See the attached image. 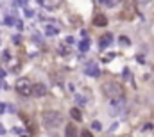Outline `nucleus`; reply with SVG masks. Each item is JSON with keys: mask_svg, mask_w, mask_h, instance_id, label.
I'll use <instances>...</instances> for the list:
<instances>
[{"mask_svg": "<svg viewBox=\"0 0 154 137\" xmlns=\"http://www.w3.org/2000/svg\"><path fill=\"white\" fill-rule=\"evenodd\" d=\"M14 25L21 30V29H24V23H21V20H14Z\"/></svg>", "mask_w": 154, "mask_h": 137, "instance_id": "obj_21", "label": "nucleus"}, {"mask_svg": "<svg viewBox=\"0 0 154 137\" xmlns=\"http://www.w3.org/2000/svg\"><path fill=\"white\" fill-rule=\"evenodd\" d=\"M32 95H34L36 98L47 96V95H49V87H47L45 84H41V82H38V84H32Z\"/></svg>", "mask_w": 154, "mask_h": 137, "instance_id": "obj_4", "label": "nucleus"}, {"mask_svg": "<svg viewBox=\"0 0 154 137\" xmlns=\"http://www.w3.org/2000/svg\"><path fill=\"white\" fill-rule=\"evenodd\" d=\"M111 34H106V36H102L100 37V41H99V47L100 48H106V47H109V43H111Z\"/></svg>", "mask_w": 154, "mask_h": 137, "instance_id": "obj_11", "label": "nucleus"}, {"mask_svg": "<svg viewBox=\"0 0 154 137\" xmlns=\"http://www.w3.org/2000/svg\"><path fill=\"white\" fill-rule=\"evenodd\" d=\"M124 78H125V80H129V78H131V77H129V70H127V68L124 70Z\"/></svg>", "mask_w": 154, "mask_h": 137, "instance_id": "obj_25", "label": "nucleus"}, {"mask_svg": "<svg viewBox=\"0 0 154 137\" xmlns=\"http://www.w3.org/2000/svg\"><path fill=\"white\" fill-rule=\"evenodd\" d=\"M86 75H90V77H100L99 66H97L95 62H88V64H86Z\"/></svg>", "mask_w": 154, "mask_h": 137, "instance_id": "obj_6", "label": "nucleus"}, {"mask_svg": "<svg viewBox=\"0 0 154 137\" xmlns=\"http://www.w3.org/2000/svg\"><path fill=\"white\" fill-rule=\"evenodd\" d=\"M136 4H140V6H145V4H149V0H135Z\"/></svg>", "mask_w": 154, "mask_h": 137, "instance_id": "obj_24", "label": "nucleus"}, {"mask_svg": "<svg viewBox=\"0 0 154 137\" xmlns=\"http://www.w3.org/2000/svg\"><path fill=\"white\" fill-rule=\"evenodd\" d=\"M4 23L6 25H14V16H6L4 18Z\"/></svg>", "mask_w": 154, "mask_h": 137, "instance_id": "obj_15", "label": "nucleus"}, {"mask_svg": "<svg viewBox=\"0 0 154 137\" xmlns=\"http://www.w3.org/2000/svg\"><path fill=\"white\" fill-rule=\"evenodd\" d=\"M64 130H67L64 132V137H77V126L74 123H68Z\"/></svg>", "mask_w": 154, "mask_h": 137, "instance_id": "obj_9", "label": "nucleus"}, {"mask_svg": "<svg viewBox=\"0 0 154 137\" xmlns=\"http://www.w3.org/2000/svg\"><path fill=\"white\" fill-rule=\"evenodd\" d=\"M92 128H93L95 132H100V130H102V125H100L99 121H93V123H92Z\"/></svg>", "mask_w": 154, "mask_h": 137, "instance_id": "obj_17", "label": "nucleus"}, {"mask_svg": "<svg viewBox=\"0 0 154 137\" xmlns=\"http://www.w3.org/2000/svg\"><path fill=\"white\" fill-rule=\"evenodd\" d=\"M25 14H27V16H32V14H34V13H32V11H31V9H25Z\"/></svg>", "mask_w": 154, "mask_h": 137, "instance_id": "obj_28", "label": "nucleus"}, {"mask_svg": "<svg viewBox=\"0 0 154 137\" xmlns=\"http://www.w3.org/2000/svg\"><path fill=\"white\" fill-rule=\"evenodd\" d=\"M63 123V114L57 110H47L43 112V126L45 128H57Z\"/></svg>", "mask_w": 154, "mask_h": 137, "instance_id": "obj_2", "label": "nucleus"}, {"mask_svg": "<svg viewBox=\"0 0 154 137\" xmlns=\"http://www.w3.org/2000/svg\"><path fill=\"white\" fill-rule=\"evenodd\" d=\"M117 2H118V0H104V6L106 7H115Z\"/></svg>", "mask_w": 154, "mask_h": 137, "instance_id": "obj_14", "label": "nucleus"}, {"mask_svg": "<svg viewBox=\"0 0 154 137\" xmlns=\"http://www.w3.org/2000/svg\"><path fill=\"white\" fill-rule=\"evenodd\" d=\"M57 52H59V54H68V48L64 47V44H59V48H57Z\"/></svg>", "mask_w": 154, "mask_h": 137, "instance_id": "obj_19", "label": "nucleus"}, {"mask_svg": "<svg viewBox=\"0 0 154 137\" xmlns=\"http://www.w3.org/2000/svg\"><path fill=\"white\" fill-rule=\"evenodd\" d=\"M81 137H93V133L90 130H81Z\"/></svg>", "mask_w": 154, "mask_h": 137, "instance_id": "obj_18", "label": "nucleus"}, {"mask_svg": "<svg viewBox=\"0 0 154 137\" xmlns=\"http://www.w3.org/2000/svg\"><path fill=\"white\" fill-rule=\"evenodd\" d=\"M70 116H72V119H75L77 123H81V121H82V112H81L77 107L70 109Z\"/></svg>", "mask_w": 154, "mask_h": 137, "instance_id": "obj_10", "label": "nucleus"}, {"mask_svg": "<svg viewBox=\"0 0 154 137\" xmlns=\"http://www.w3.org/2000/svg\"><path fill=\"white\" fill-rule=\"evenodd\" d=\"M93 25H95V27H106V25H107V18H106L104 14H97V16L93 18Z\"/></svg>", "mask_w": 154, "mask_h": 137, "instance_id": "obj_8", "label": "nucleus"}, {"mask_svg": "<svg viewBox=\"0 0 154 137\" xmlns=\"http://www.w3.org/2000/svg\"><path fill=\"white\" fill-rule=\"evenodd\" d=\"M45 34H47V36H57V34H59V29L54 27V25H47V27H45Z\"/></svg>", "mask_w": 154, "mask_h": 137, "instance_id": "obj_12", "label": "nucleus"}, {"mask_svg": "<svg viewBox=\"0 0 154 137\" xmlns=\"http://www.w3.org/2000/svg\"><path fill=\"white\" fill-rule=\"evenodd\" d=\"M14 6H25V0H14Z\"/></svg>", "mask_w": 154, "mask_h": 137, "instance_id": "obj_23", "label": "nucleus"}, {"mask_svg": "<svg viewBox=\"0 0 154 137\" xmlns=\"http://www.w3.org/2000/svg\"><path fill=\"white\" fill-rule=\"evenodd\" d=\"M102 93L109 98V100H117V98H122L124 96V87L115 82V80H107L102 84Z\"/></svg>", "mask_w": 154, "mask_h": 137, "instance_id": "obj_1", "label": "nucleus"}, {"mask_svg": "<svg viewBox=\"0 0 154 137\" xmlns=\"http://www.w3.org/2000/svg\"><path fill=\"white\" fill-rule=\"evenodd\" d=\"M67 43H70V44H72V43H75V39H74L72 36H68V37H67Z\"/></svg>", "mask_w": 154, "mask_h": 137, "instance_id": "obj_27", "label": "nucleus"}, {"mask_svg": "<svg viewBox=\"0 0 154 137\" xmlns=\"http://www.w3.org/2000/svg\"><path fill=\"white\" fill-rule=\"evenodd\" d=\"M4 133H6V130H4V126H2V125H0V135H4Z\"/></svg>", "mask_w": 154, "mask_h": 137, "instance_id": "obj_29", "label": "nucleus"}, {"mask_svg": "<svg viewBox=\"0 0 154 137\" xmlns=\"http://www.w3.org/2000/svg\"><path fill=\"white\" fill-rule=\"evenodd\" d=\"M38 4H41L43 7H50V9H56V7L61 4V0H38Z\"/></svg>", "mask_w": 154, "mask_h": 137, "instance_id": "obj_7", "label": "nucleus"}, {"mask_svg": "<svg viewBox=\"0 0 154 137\" xmlns=\"http://www.w3.org/2000/svg\"><path fill=\"white\" fill-rule=\"evenodd\" d=\"M77 47H79L81 52H88V48H90V41H88V39H82V41L77 44Z\"/></svg>", "mask_w": 154, "mask_h": 137, "instance_id": "obj_13", "label": "nucleus"}, {"mask_svg": "<svg viewBox=\"0 0 154 137\" xmlns=\"http://www.w3.org/2000/svg\"><path fill=\"white\" fill-rule=\"evenodd\" d=\"M150 130H152V125L150 123H145L143 125V132H150Z\"/></svg>", "mask_w": 154, "mask_h": 137, "instance_id": "obj_22", "label": "nucleus"}, {"mask_svg": "<svg viewBox=\"0 0 154 137\" xmlns=\"http://www.w3.org/2000/svg\"><path fill=\"white\" fill-rule=\"evenodd\" d=\"M100 2H104V0H100Z\"/></svg>", "mask_w": 154, "mask_h": 137, "instance_id": "obj_31", "label": "nucleus"}, {"mask_svg": "<svg viewBox=\"0 0 154 137\" xmlns=\"http://www.w3.org/2000/svg\"><path fill=\"white\" fill-rule=\"evenodd\" d=\"M32 39H34V41H38V43H41V41H43V39H41V36H38V34H34V36H32Z\"/></svg>", "mask_w": 154, "mask_h": 137, "instance_id": "obj_26", "label": "nucleus"}, {"mask_svg": "<svg viewBox=\"0 0 154 137\" xmlns=\"http://www.w3.org/2000/svg\"><path fill=\"white\" fill-rule=\"evenodd\" d=\"M124 107H125L124 96H122V98H117V100H111V110H113L115 114H120V112L124 110Z\"/></svg>", "mask_w": 154, "mask_h": 137, "instance_id": "obj_5", "label": "nucleus"}, {"mask_svg": "<svg viewBox=\"0 0 154 137\" xmlns=\"http://www.w3.org/2000/svg\"><path fill=\"white\" fill-rule=\"evenodd\" d=\"M124 137H133V135H124Z\"/></svg>", "mask_w": 154, "mask_h": 137, "instance_id": "obj_30", "label": "nucleus"}, {"mask_svg": "<svg viewBox=\"0 0 154 137\" xmlns=\"http://www.w3.org/2000/svg\"><path fill=\"white\" fill-rule=\"evenodd\" d=\"M75 102H77L79 105H86V98L81 96V95H75Z\"/></svg>", "mask_w": 154, "mask_h": 137, "instance_id": "obj_16", "label": "nucleus"}, {"mask_svg": "<svg viewBox=\"0 0 154 137\" xmlns=\"http://www.w3.org/2000/svg\"><path fill=\"white\" fill-rule=\"evenodd\" d=\"M118 43H122V44H124V47H129V44H131L127 37H120V39H118Z\"/></svg>", "mask_w": 154, "mask_h": 137, "instance_id": "obj_20", "label": "nucleus"}, {"mask_svg": "<svg viewBox=\"0 0 154 137\" xmlns=\"http://www.w3.org/2000/svg\"><path fill=\"white\" fill-rule=\"evenodd\" d=\"M16 93L21 96H32V82L27 77H21L16 80Z\"/></svg>", "mask_w": 154, "mask_h": 137, "instance_id": "obj_3", "label": "nucleus"}]
</instances>
